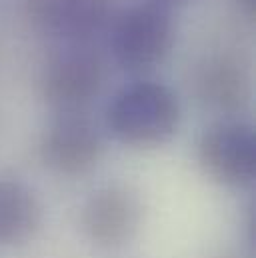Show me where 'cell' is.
Returning a JSON list of instances; mask_svg holds the SVG:
<instances>
[{
    "mask_svg": "<svg viewBox=\"0 0 256 258\" xmlns=\"http://www.w3.org/2000/svg\"><path fill=\"white\" fill-rule=\"evenodd\" d=\"M106 122L112 134L132 146L166 142L178 128L180 104L160 82L140 80L124 86L108 104Z\"/></svg>",
    "mask_w": 256,
    "mask_h": 258,
    "instance_id": "obj_1",
    "label": "cell"
},
{
    "mask_svg": "<svg viewBox=\"0 0 256 258\" xmlns=\"http://www.w3.org/2000/svg\"><path fill=\"white\" fill-rule=\"evenodd\" d=\"M198 160L220 184L246 186L256 168L254 132L242 122L214 124L198 140Z\"/></svg>",
    "mask_w": 256,
    "mask_h": 258,
    "instance_id": "obj_3",
    "label": "cell"
},
{
    "mask_svg": "<svg viewBox=\"0 0 256 258\" xmlns=\"http://www.w3.org/2000/svg\"><path fill=\"white\" fill-rule=\"evenodd\" d=\"M42 160L58 174L76 176L88 172L100 156V136L96 128L78 114L56 120L42 138Z\"/></svg>",
    "mask_w": 256,
    "mask_h": 258,
    "instance_id": "obj_6",
    "label": "cell"
},
{
    "mask_svg": "<svg viewBox=\"0 0 256 258\" xmlns=\"http://www.w3.org/2000/svg\"><path fill=\"white\" fill-rule=\"evenodd\" d=\"M112 0H26L32 26L52 38L82 44L110 18Z\"/></svg>",
    "mask_w": 256,
    "mask_h": 258,
    "instance_id": "obj_5",
    "label": "cell"
},
{
    "mask_svg": "<svg viewBox=\"0 0 256 258\" xmlns=\"http://www.w3.org/2000/svg\"><path fill=\"white\" fill-rule=\"evenodd\" d=\"M146 2H152V4H158L166 10H170L172 6H182V4H188L192 0H146Z\"/></svg>",
    "mask_w": 256,
    "mask_h": 258,
    "instance_id": "obj_10",
    "label": "cell"
},
{
    "mask_svg": "<svg viewBox=\"0 0 256 258\" xmlns=\"http://www.w3.org/2000/svg\"><path fill=\"white\" fill-rule=\"evenodd\" d=\"M198 98L220 112H236L248 100V76L240 62L228 54L206 58L194 74Z\"/></svg>",
    "mask_w": 256,
    "mask_h": 258,
    "instance_id": "obj_8",
    "label": "cell"
},
{
    "mask_svg": "<svg viewBox=\"0 0 256 258\" xmlns=\"http://www.w3.org/2000/svg\"><path fill=\"white\" fill-rule=\"evenodd\" d=\"M104 66L98 54L76 48L68 50L44 68L40 86L46 102L52 106L74 112L88 104L102 88Z\"/></svg>",
    "mask_w": 256,
    "mask_h": 258,
    "instance_id": "obj_4",
    "label": "cell"
},
{
    "mask_svg": "<svg viewBox=\"0 0 256 258\" xmlns=\"http://www.w3.org/2000/svg\"><path fill=\"white\" fill-rule=\"evenodd\" d=\"M40 224V204L24 184L0 178V244L26 240Z\"/></svg>",
    "mask_w": 256,
    "mask_h": 258,
    "instance_id": "obj_9",
    "label": "cell"
},
{
    "mask_svg": "<svg viewBox=\"0 0 256 258\" xmlns=\"http://www.w3.org/2000/svg\"><path fill=\"white\" fill-rule=\"evenodd\" d=\"M246 14H252V10H254V0H234Z\"/></svg>",
    "mask_w": 256,
    "mask_h": 258,
    "instance_id": "obj_11",
    "label": "cell"
},
{
    "mask_svg": "<svg viewBox=\"0 0 256 258\" xmlns=\"http://www.w3.org/2000/svg\"><path fill=\"white\" fill-rule=\"evenodd\" d=\"M140 216L138 200L122 186L100 188L82 208L84 232L102 246L122 244L136 230Z\"/></svg>",
    "mask_w": 256,
    "mask_h": 258,
    "instance_id": "obj_7",
    "label": "cell"
},
{
    "mask_svg": "<svg viewBox=\"0 0 256 258\" xmlns=\"http://www.w3.org/2000/svg\"><path fill=\"white\" fill-rule=\"evenodd\" d=\"M174 38L170 10L138 2L128 6L112 26V52L128 70L152 68L168 54Z\"/></svg>",
    "mask_w": 256,
    "mask_h": 258,
    "instance_id": "obj_2",
    "label": "cell"
}]
</instances>
